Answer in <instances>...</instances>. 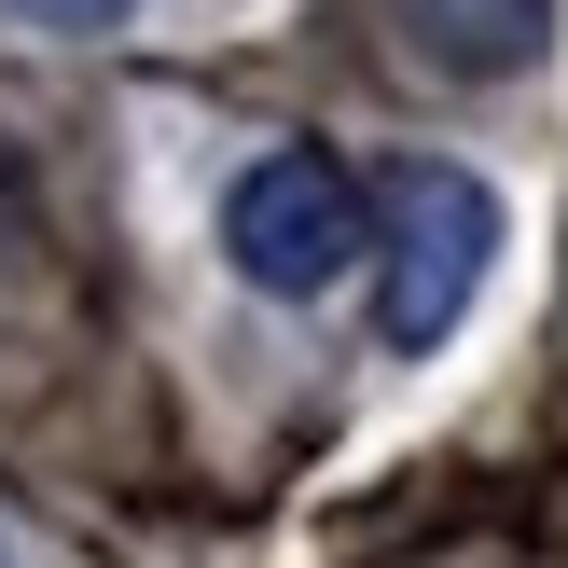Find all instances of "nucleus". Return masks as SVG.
Returning a JSON list of instances; mask_svg holds the SVG:
<instances>
[{
	"mask_svg": "<svg viewBox=\"0 0 568 568\" xmlns=\"http://www.w3.org/2000/svg\"><path fill=\"white\" fill-rule=\"evenodd\" d=\"M375 250V209H361V181L333 153H250L236 181H222V264L250 277V292H277V305H305V292H333V277Z\"/></svg>",
	"mask_w": 568,
	"mask_h": 568,
	"instance_id": "nucleus-1",
	"label": "nucleus"
},
{
	"mask_svg": "<svg viewBox=\"0 0 568 568\" xmlns=\"http://www.w3.org/2000/svg\"><path fill=\"white\" fill-rule=\"evenodd\" d=\"M499 264V194L471 181V166H388V292H375V333L388 347H444L458 333V305L486 292Z\"/></svg>",
	"mask_w": 568,
	"mask_h": 568,
	"instance_id": "nucleus-2",
	"label": "nucleus"
},
{
	"mask_svg": "<svg viewBox=\"0 0 568 568\" xmlns=\"http://www.w3.org/2000/svg\"><path fill=\"white\" fill-rule=\"evenodd\" d=\"M403 28H416V55H430V70L499 83V70H527V55L555 42V0H403Z\"/></svg>",
	"mask_w": 568,
	"mask_h": 568,
	"instance_id": "nucleus-3",
	"label": "nucleus"
},
{
	"mask_svg": "<svg viewBox=\"0 0 568 568\" xmlns=\"http://www.w3.org/2000/svg\"><path fill=\"white\" fill-rule=\"evenodd\" d=\"M14 28H70V42H98V28H125L139 0H0Z\"/></svg>",
	"mask_w": 568,
	"mask_h": 568,
	"instance_id": "nucleus-4",
	"label": "nucleus"
}]
</instances>
